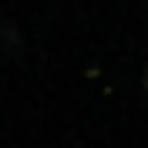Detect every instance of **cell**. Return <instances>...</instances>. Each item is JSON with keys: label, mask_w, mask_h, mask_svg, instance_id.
<instances>
[{"label": "cell", "mask_w": 148, "mask_h": 148, "mask_svg": "<svg viewBox=\"0 0 148 148\" xmlns=\"http://www.w3.org/2000/svg\"><path fill=\"white\" fill-rule=\"evenodd\" d=\"M145 91H148V67H145Z\"/></svg>", "instance_id": "1"}]
</instances>
